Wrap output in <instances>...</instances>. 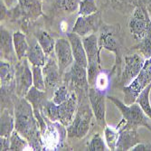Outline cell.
<instances>
[{
    "label": "cell",
    "mask_w": 151,
    "mask_h": 151,
    "mask_svg": "<svg viewBox=\"0 0 151 151\" xmlns=\"http://www.w3.org/2000/svg\"><path fill=\"white\" fill-rule=\"evenodd\" d=\"M78 8L79 16H90L98 12L95 0H81Z\"/></svg>",
    "instance_id": "4dcf8cb0"
},
{
    "label": "cell",
    "mask_w": 151,
    "mask_h": 151,
    "mask_svg": "<svg viewBox=\"0 0 151 151\" xmlns=\"http://www.w3.org/2000/svg\"><path fill=\"white\" fill-rule=\"evenodd\" d=\"M10 150L12 151H22L27 147H30L28 141L22 137L16 129L10 136Z\"/></svg>",
    "instance_id": "83f0119b"
},
{
    "label": "cell",
    "mask_w": 151,
    "mask_h": 151,
    "mask_svg": "<svg viewBox=\"0 0 151 151\" xmlns=\"http://www.w3.org/2000/svg\"><path fill=\"white\" fill-rule=\"evenodd\" d=\"M91 109L81 108L76 113L73 122L68 126L67 135L69 138L82 139L87 135L90 129V124L92 118Z\"/></svg>",
    "instance_id": "9c48e42d"
},
{
    "label": "cell",
    "mask_w": 151,
    "mask_h": 151,
    "mask_svg": "<svg viewBox=\"0 0 151 151\" xmlns=\"http://www.w3.org/2000/svg\"><path fill=\"white\" fill-rule=\"evenodd\" d=\"M71 93L69 92V91H68L67 86L65 84L59 85L55 90L53 91L52 101L55 104H61L69 99Z\"/></svg>",
    "instance_id": "d6a6232c"
},
{
    "label": "cell",
    "mask_w": 151,
    "mask_h": 151,
    "mask_svg": "<svg viewBox=\"0 0 151 151\" xmlns=\"http://www.w3.org/2000/svg\"><path fill=\"white\" fill-rule=\"evenodd\" d=\"M66 80L70 81L72 84L76 88L84 90L85 91H89V82L87 75V68L83 67L77 63H73L71 66L70 71L65 74Z\"/></svg>",
    "instance_id": "5bb4252c"
},
{
    "label": "cell",
    "mask_w": 151,
    "mask_h": 151,
    "mask_svg": "<svg viewBox=\"0 0 151 151\" xmlns=\"http://www.w3.org/2000/svg\"><path fill=\"white\" fill-rule=\"evenodd\" d=\"M36 40L43 48L45 52L47 55L50 54L54 51V47H55V41L54 39L45 30H38L35 34Z\"/></svg>",
    "instance_id": "d4e9b609"
},
{
    "label": "cell",
    "mask_w": 151,
    "mask_h": 151,
    "mask_svg": "<svg viewBox=\"0 0 151 151\" xmlns=\"http://www.w3.org/2000/svg\"><path fill=\"white\" fill-rule=\"evenodd\" d=\"M0 135L2 137L10 138L11 134L16 129L15 112L10 109H5L1 113V123H0Z\"/></svg>",
    "instance_id": "ffe728a7"
},
{
    "label": "cell",
    "mask_w": 151,
    "mask_h": 151,
    "mask_svg": "<svg viewBox=\"0 0 151 151\" xmlns=\"http://www.w3.org/2000/svg\"><path fill=\"white\" fill-rule=\"evenodd\" d=\"M146 59L139 52L124 54L122 61L121 73L119 77V87L123 88L130 84L139 75Z\"/></svg>",
    "instance_id": "52a82bcc"
},
{
    "label": "cell",
    "mask_w": 151,
    "mask_h": 151,
    "mask_svg": "<svg viewBox=\"0 0 151 151\" xmlns=\"http://www.w3.org/2000/svg\"><path fill=\"white\" fill-rule=\"evenodd\" d=\"M28 59L24 58L16 66V92L17 97L24 98L33 86V73L28 64Z\"/></svg>",
    "instance_id": "ba28073f"
},
{
    "label": "cell",
    "mask_w": 151,
    "mask_h": 151,
    "mask_svg": "<svg viewBox=\"0 0 151 151\" xmlns=\"http://www.w3.org/2000/svg\"><path fill=\"white\" fill-rule=\"evenodd\" d=\"M40 1H41V0H40Z\"/></svg>",
    "instance_id": "60d3db41"
},
{
    "label": "cell",
    "mask_w": 151,
    "mask_h": 151,
    "mask_svg": "<svg viewBox=\"0 0 151 151\" xmlns=\"http://www.w3.org/2000/svg\"><path fill=\"white\" fill-rule=\"evenodd\" d=\"M54 52L59 65V69L63 74L66 69H68L74 63L73 50L69 40L64 38H59L55 41Z\"/></svg>",
    "instance_id": "7c38bea8"
},
{
    "label": "cell",
    "mask_w": 151,
    "mask_h": 151,
    "mask_svg": "<svg viewBox=\"0 0 151 151\" xmlns=\"http://www.w3.org/2000/svg\"><path fill=\"white\" fill-rule=\"evenodd\" d=\"M82 43L86 52L88 65H101V50L98 36L95 34L84 36Z\"/></svg>",
    "instance_id": "2e32d148"
},
{
    "label": "cell",
    "mask_w": 151,
    "mask_h": 151,
    "mask_svg": "<svg viewBox=\"0 0 151 151\" xmlns=\"http://www.w3.org/2000/svg\"><path fill=\"white\" fill-rule=\"evenodd\" d=\"M101 25L102 18L101 12H96L90 16H79L73 27V32L81 37H84L96 34Z\"/></svg>",
    "instance_id": "30bf717a"
},
{
    "label": "cell",
    "mask_w": 151,
    "mask_h": 151,
    "mask_svg": "<svg viewBox=\"0 0 151 151\" xmlns=\"http://www.w3.org/2000/svg\"><path fill=\"white\" fill-rule=\"evenodd\" d=\"M0 40H1V60L9 62L11 63H17L18 59L15 51V46H14L13 35H11V33L3 25H1Z\"/></svg>",
    "instance_id": "9a60e30c"
},
{
    "label": "cell",
    "mask_w": 151,
    "mask_h": 151,
    "mask_svg": "<svg viewBox=\"0 0 151 151\" xmlns=\"http://www.w3.org/2000/svg\"><path fill=\"white\" fill-rule=\"evenodd\" d=\"M104 136H105V141L109 148V150H116L117 142L119 139V132L118 129H114L109 126H105L104 128Z\"/></svg>",
    "instance_id": "f1b7e54d"
},
{
    "label": "cell",
    "mask_w": 151,
    "mask_h": 151,
    "mask_svg": "<svg viewBox=\"0 0 151 151\" xmlns=\"http://www.w3.org/2000/svg\"><path fill=\"white\" fill-rule=\"evenodd\" d=\"M150 91H151V83L141 91V93L139 95V97L137 98L136 102L139 103V105L143 109L144 113L151 120V103H150V99H149Z\"/></svg>",
    "instance_id": "4316f807"
},
{
    "label": "cell",
    "mask_w": 151,
    "mask_h": 151,
    "mask_svg": "<svg viewBox=\"0 0 151 151\" xmlns=\"http://www.w3.org/2000/svg\"><path fill=\"white\" fill-rule=\"evenodd\" d=\"M151 83V58L147 59L139 75L130 84L123 87L121 90L124 94V102L130 105L136 102L137 98L141 91Z\"/></svg>",
    "instance_id": "8992f818"
},
{
    "label": "cell",
    "mask_w": 151,
    "mask_h": 151,
    "mask_svg": "<svg viewBox=\"0 0 151 151\" xmlns=\"http://www.w3.org/2000/svg\"><path fill=\"white\" fill-rule=\"evenodd\" d=\"M109 100L111 101L115 106L119 109L122 119L117 126L118 129H137L139 127H145L151 132V125L149 123V118L144 113L143 109L139 103L134 102L130 105L126 104L113 96H109Z\"/></svg>",
    "instance_id": "3957f363"
},
{
    "label": "cell",
    "mask_w": 151,
    "mask_h": 151,
    "mask_svg": "<svg viewBox=\"0 0 151 151\" xmlns=\"http://www.w3.org/2000/svg\"><path fill=\"white\" fill-rule=\"evenodd\" d=\"M131 151H151V143L139 142L135 145L131 149Z\"/></svg>",
    "instance_id": "8d00e7d4"
},
{
    "label": "cell",
    "mask_w": 151,
    "mask_h": 151,
    "mask_svg": "<svg viewBox=\"0 0 151 151\" xmlns=\"http://www.w3.org/2000/svg\"><path fill=\"white\" fill-rule=\"evenodd\" d=\"M46 97V91H40L36 89L35 86H32L29 91L26 93L24 98L31 103L34 109V111H41L47 102Z\"/></svg>",
    "instance_id": "44dd1931"
},
{
    "label": "cell",
    "mask_w": 151,
    "mask_h": 151,
    "mask_svg": "<svg viewBox=\"0 0 151 151\" xmlns=\"http://www.w3.org/2000/svg\"><path fill=\"white\" fill-rule=\"evenodd\" d=\"M115 5L120 6V7H125V10H132L137 6L142 3V0H112ZM133 11V10H132Z\"/></svg>",
    "instance_id": "d590c367"
},
{
    "label": "cell",
    "mask_w": 151,
    "mask_h": 151,
    "mask_svg": "<svg viewBox=\"0 0 151 151\" xmlns=\"http://www.w3.org/2000/svg\"><path fill=\"white\" fill-rule=\"evenodd\" d=\"M47 54L45 52L43 48L41 47L37 40H33L29 43V48L27 51L26 58L28 59L29 63L35 66L43 67L47 61Z\"/></svg>",
    "instance_id": "d6986e66"
},
{
    "label": "cell",
    "mask_w": 151,
    "mask_h": 151,
    "mask_svg": "<svg viewBox=\"0 0 151 151\" xmlns=\"http://www.w3.org/2000/svg\"><path fill=\"white\" fill-rule=\"evenodd\" d=\"M0 150H10V139L7 137H0Z\"/></svg>",
    "instance_id": "74e56055"
},
{
    "label": "cell",
    "mask_w": 151,
    "mask_h": 151,
    "mask_svg": "<svg viewBox=\"0 0 151 151\" xmlns=\"http://www.w3.org/2000/svg\"><path fill=\"white\" fill-rule=\"evenodd\" d=\"M81 0H57L59 6L65 12L73 13L78 7Z\"/></svg>",
    "instance_id": "e575fe53"
},
{
    "label": "cell",
    "mask_w": 151,
    "mask_h": 151,
    "mask_svg": "<svg viewBox=\"0 0 151 151\" xmlns=\"http://www.w3.org/2000/svg\"><path fill=\"white\" fill-rule=\"evenodd\" d=\"M33 73V86L40 91H46V85L45 81V77L43 73V68L41 66L32 65Z\"/></svg>",
    "instance_id": "f546056e"
},
{
    "label": "cell",
    "mask_w": 151,
    "mask_h": 151,
    "mask_svg": "<svg viewBox=\"0 0 151 151\" xmlns=\"http://www.w3.org/2000/svg\"><path fill=\"white\" fill-rule=\"evenodd\" d=\"M67 37L72 46L74 62L81 66L87 68L88 66L87 55H86V52H85L83 43H82L81 36L72 32V33L67 34Z\"/></svg>",
    "instance_id": "ac0fdd59"
},
{
    "label": "cell",
    "mask_w": 151,
    "mask_h": 151,
    "mask_svg": "<svg viewBox=\"0 0 151 151\" xmlns=\"http://www.w3.org/2000/svg\"><path fill=\"white\" fill-rule=\"evenodd\" d=\"M119 132L116 150L128 151L135 145L140 142V138L137 129H118Z\"/></svg>",
    "instance_id": "e0dca14e"
},
{
    "label": "cell",
    "mask_w": 151,
    "mask_h": 151,
    "mask_svg": "<svg viewBox=\"0 0 151 151\" xmlns=\"http://www.w3.org/2000/svg\"><path fill=\"white\" fill-rule=\"evenodd\" d=\"M109 86V75L106 72L101 70L97 76V79H96L95 84L93 87L101 91L106 92Z\"/></svg>",
    "instance_id": "836d02e7"
},
{
    "label": "cell",
    "mask_w": 151,
    "mask_h": 151,
    "mask_svg": "<svg viewBox=\"0 0 151 151\" xmlns=\"http://www.w3.org/2000/svg\"><path fill=\"white\" fill-rule=\"evenodd\" d=\"M99 47L101 51L105 49L115 54V64L111 73H117L118 77H119L122 67V56H124V37H123L120 25L119 24H103L100 28V35L98 37Z\"/></svg>",
    "instance_id": "7a4b0ae2"
},
{
    "label": "cell",
    "mask_w": 151,
    "mask_h": 151,
    "mask_svg": "<svg viewBox=\"0 0 151 151\" xmlns=\"http://www.w3.org/2000/svg\"><path fill=\"white\" fill-rule=\"evenodd\" d=\"M17 2H18V0H5V4L9 7L15 6Z\"/></svg>",
    "instance_id": "ab89813d"
},
{
    "label": "cell",
    "mask_w": 151,
    "mask_h": 151,
    "mask_svg": "<svg viewBox=\"0 0 151 151\" xmlns=\"http://www.w3.org/2000/svg\"><path fill=\"white\" fill-rule=\"evenodd\" d=\"M132 50H135L139 52L141 55L147 60L151 58V31L139 43L131 47Z\"/></svg>",
    "instance_id": "484cf974"
},
{
    "label": "cell",
    "mask_w": 151,
    "mask_h": 151,
    "mask_svg": "<svg viewBox=\"0 0 151 151\" xmlns=\"http://www.w3.org/2000/svg\"><path fill=\"white\" fill-rule=\"evenodd\" d=\"M77 108V96L74 92H72L69 99L61 104H55L52 101H47L41 111L45 112V116L51 121H59L62 125L68 127L75 117Z\"/></svg>",
    "instance_id": "277c9868"
},
{
    "label": "cell",
    "mask_w": 151,
    "mask_h": 151,
    "mask_svg": "<svg viewBox=\"0 0 151 151\" xmlns=\"http://www.w3.org/2000/svg\"><path fill=\"white\" fill-rule=\"evenodd\" d=\"M21 11L31 19L37 18L42 14L40 0H18Z\"/></svg>",
    "instance_id": "603a6c76"
},
{
    "label": "cell",
    "mask_w": 151,
    "mask_h": 151,
    "mask_svg": "<svg viewBox=\"0 0 151 151\" xmlns=\"http://www.w3.org/2000/svg\"><path fill=\"white\" fill-rule=\"evenodd\" d=\"M13 41L17 59L18 61H21L26 57L27 51L29 48V43L27 42L26 36L20 31H17L13 34Z\"/></svg>",
    "instance_id": "cb8c5ba5"
},
{
    "label": "cell",
    "mask_w": 151,
    "mask_h": 151,
    "mask_svg": "<svg viewBox=\"0 0 151 151\" xmlns=\"http://www.w3.org/2000/svg\"><path fill=\"white\" fill-rule=\"evenodd\" d=\"M14 112L16 119L15 129L28 141L32 150H42V135L31 103L25 98L18 97Z\"/></svg>",
    "instance_id": "6da1fadb"
},
{
    "label": "cell",
    "mask_w": 151,
    "mask_h": 151,
    "mask_svg": "<svg viewBox=\"0 0 151 151\" xmlns=\"http://www.w3.org/2000/svg\"><path fill=\"white\" fill-rule=\"evenodd\" d=\"M106 141L103 140L101 136L99 133H96L92 136V138L88 145V150L90 151H106L109 150Z\"/></svg>",
    "instance_id": "1f68e13d"
},
{
    "label": "cell",
    "mask_w": 151,
    "mask_h": 151,
    "mask_svg": "<svg viewBox=\"0 0 151 151\" xmlns=\"http://www.w3.org/2000/svg\"><path fill=\"white\" fill-rule=\"evenodd\" d=\"M128 26L131 35L137 41L143 39L151 31V17L143 3L137 6L131 12Z\"/></svg>",
    "instance_id": "5b68a950"
},
{
    "label": "cell",
    "mask_w": 151,
    "mask_h": 151,
    "mask_svg": "<svg viewBox=\"0 0 151 151\" xmlns=\"http://www.w3.org/2000/svg\"><path fill=\"white\" fill-rule=\"evenodd\" d=\"M46 90H55L61 84L62 73L56 60L50 56L47 58L46 63L42 67Z\"/></svg>",
    "instance_id": "4fadbf2b"
},
{
    "label": "cell",
    "mask_w": 151,
    "mask_h": 151,
    "mask_svg": "<svg viewBox=\"0 0 151 151\" xmlns=\"http://www.w3.org/2000/svg\"><path fill=\"white\" fill-rule=\"evenodd\" d=\"M16 75V69L14 70L11 63L1 60L0 63V81H1V90H5L12 85Z\"/></svg>",
    "instance_id": "7402d4cb"
},
{
    "label": "cell",
    "mask_w": 151,
    "mask_h": 151,
    "mask_svg": "<svg viewBox=\"0 0 151 151\" xmlns=\"http://www.w3.org/2000/svg\"><path fill=\"white\" fill-rule=\"evenodd\" d=\"M142 3L145 5V6L147 7L149 15L151 17V0H142Z\"/></svg>",
    "instance_id": "f35d334b"
},
{
    "label": "cell",
    "mask_w": 151,
    "mask_h": 151,
    "mask_svg": "<svg viewBox=\"0 0 151 151\" xmlns=\"http://www.w3.org/2000/svg\"><path fill=\"white\" fill-rule=\"evenodd\" d=\"M88 97L91 104V109L93 112V115L101 126H106L105 114L106 107L105 100L106 94L104 91H101L95 87H90L88 91Z\"/></svg>",
    "instance_id": "8fae6325"
}]
</instances>
